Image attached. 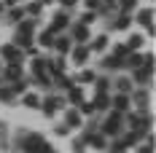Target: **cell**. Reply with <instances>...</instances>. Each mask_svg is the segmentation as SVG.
Returning a JSON list of instances; mask_svg holds the SVG:
<instances>
[{"instance_id": "obj_43", "label": "cell", "mask_w": 156, "mask_h": 153, "mask_svg": "<svg viewBox=\"0 0 156 153\" xmlns=\"http://www.w3.org/2000/svg\"><path fill=\"white\" fill-rule=\"evenodd\" d=\"M3 11H5V5H3V0H0V16H3Z\"/></svg>"}, {"instance_id": "obj_1", "label": "cell", "mask_w": 156, "mask_h": 153, "mask_svg": "<svg viewBox=\"0 0 156 153\" xmlns=\"http://www.w3.org/2000/svg\"><path fill=\"white\" fill-rule=\"evenodd\" d=\"M16 148H19L22 153H57L54 148H51V142H48L43 134L27 132V129L16 132Z\"/></svg>"}, {"instance_id": "obj_37", "label": "cell", "mask_w": 156, "mask_h": 153, "mask_svg": "<svg viewBox=\"0 0 156 153\" xmlns=\"http://www.w3.org/2000/svg\"><path fill=\"white\" fill-rule=\"evenodd\" d=\"M70 132H73V129H70L67 123H57V126H54V134H57V137H67Z\"/></svg>"}, {"instance_id": "obj_47", "label": "cell", "mask_w": 156, "mask_h": 153, "mask_svg": "<svg viewBox=\"0 0 156 153\" xmlns=\"http://www.w3.org/2000/svg\"><path fill=\"white\" fill-rule=\"evenodd\" d=\"M0 70H3V62H0Z\"/></svg>"}, {"instance_id": "obj_12", "label": "cell", "mask_w": 156, "mask_h": 153, "mask_svg": "<svg viewBox=\"0 0 156 153\" xmlns=\"http://www.w3.org/2000/svg\"><path fill=\"white\" fill-rule=\"evenodd\" d=\"M48 27L57 32V35H59V32H65L67 27H70V14H67L65 8H62V11H57V14L51 16V24H48Z\"/></svg>"}, {"instance_id": "obj_14", "label": "cell", "mask_w": 156, "mask_h": 153, "mask_svg": "<svg viewBox=\"0 0 156 153\" xmlns=\"http://www.w3.org/2000/svg\"><path fill=\"white\" fill-rule=\"evenodd\" d=\"M110 110H119V113H126V110H132L129 94H119V92H113V94H110Z\"/></svg>"}, {"instance_id": "obj_19", "label": "cell", "mask_w": 156, "mask_h": 153, "mask_svg": "<svg viewBox=\"0 0 156 153\" xmlns=\"http://www.w3.org/2000/svg\"><path fill=\"white\" fill-rule=\"evenodd\" d=\"M143 62H145V54H140V51H129L124 57V62H121V70H135V67H140Z\"/></svg>"}, {"instance_id": "obj_23", "label": "cell", "mask_w": 156, "mask_h": 153, "mask_svg": "<svg viewBox=\"0 0 156 153\" xmlns=\"http://www.w3.org/2000/svg\"><path fill=\"white\" fill-rule=\"evenodd\" d=\"M54 51H57V54H65V57H67V54H70V48H73V40H70V35H62V32H59V35H57V38H54Z\"/></svg>"}, {"instance_id": "obj_26", "label": "cell", "mask_w": 156, "mask_h": 153, "mask_svg": "<svg viewBox=\"0 0 156 153\" xmlns=\"http://www.w3.org/2000/svg\"><path fill=\"white\" fill-rule=\"evenodd\" d=\"M54 38H57V32L51 30V27L41 30V32H38V46H41V48H51V46H54Z\"/></svg>"}, {"instance_id": "obj_11", "label": "cell", "mask_w": 156, "mask_h": 153, "mask_svg": "<svg viewBox=\"0 0 156 153\" xmlns=\"http://www.w3.org/2000/svg\"><path fill=\"white\" fill-rule=\"evenodd\" d=\"M83 142H86V148H94V151H105V145H108V137L100 132V129H94L89 134H83Z\"/></svg>"}, {"instance_id": "obj_38", "label": "cell", "mask_w": 156, "mask_h": 153, "mask_svg": "<svg viewBox=\"0 0 156 153\" xmlns=\"http://www.w3.org/2000/svg\"><path fill=\"white\" fill-rule=\"evenodd\" d=\"M97 19H100V16H97V11H86V14L81 16V24H86V27H89V24H92V22H97Z\"/></svg>"}, {"instance_id": "obj_29", "label": "cell", "mask_w": 156, "mask_h": 153, "mask_svg": "<svg viewBox=\"0 0 156 153\" xmlns=\"http://www.w3.org/2000/svg\"><path fill=\"white\" fill-rule=\"evenodd\" d=\"M0 102H3V105H16V102H19V99H16V94L8 89V83H3V86H0Z\"/></svg>"}, {"instance_id": "obj_8", "label": "cell", "mask_w": 156, "mask_h": 153, "mask_svg": "<svg viewBox=\"0 0 156 153\" xmlns=\"http://www.w3.org/2000/svg\"><path fill=\"white\" fill-rule=\"evenodd\" d=\"M132 22H137L140 27L154 32V8H135L132 11Z\"/></svg>"}, {"instance_id": "obj_6", "label": "cell", "mask_w": 156, "mask_h": 153, "mask_svg": "<svg viewBox=\"0 0 156 153\" xmlns=\"http://www.w3.org/2000/svg\"><path fill=\"white\" fill-rule=\"evenodd\" d=\"M24 59H27V57H24V51L19 46H14V43L0 46V62H3V64H11V62H19V64H22Z\"/></svg>"}, {"instance_id": "obj_20", "label": "cell", "mask_w": 156, "mask_h": 153, "mask_svg": "<svg viewBox=\"0 0 156 153\" xmlns=\"http://www.w3.org/2000/svg\"><path fill=\"white\" fill-rule=\"evenodd\" d=\"M65 99H67V102H70L73 107H78V105H81V102L86 99V97H83V89H81V83H73V86H70V89L65 92Z\"/></svg>"}, {"instance_id": "obj_5", "label": "cell", "mask_w": 156, "mask_h": 153, "mask_svg": "<svg viewBox=\"0 0 156 153\" xmlns=\"http://www.w3.org/2000/svg\"><path fill=\"white\" fill-rule=\"evenodd\" d=\"M126 54H129V48H126L124 43H119L110 54H105V59H102V70H121V62H124Z\"/></svg>"}, {"instance_id": "obj_28", "label": "cell", "mask_w": 156, "mask_h": 153, "mask_svg": "<svg viewBox=\"0 0 156 153\" xmlns=\"http://www.w3.org/2000/svg\"><path fill=\"white\" fill-rule=\"evenodd\" d=\"M8 89H11V92H14L16 97H19V94H24L27 89H30V81L22 75V78H16V81H11V83H8Z\"/></svg>"}, {"instance_id": "obj_7", "label": "cell", "mask_w": 156, "mask_h": 153, "mask_svg": "<svg viewBox=\"0 0 156 153\" xmlns=\"http://www.w3.org/2000/svg\"><path fill=\"white\" fill-rule=\"evenodd\" d=\"M129 102H132V107H137V110H148L151 92H148L145 86H135V89L129 92Z\"/></svg>"}, {"instance_id": "obj_42", "label": "cell", "mask_w": 156, "mask_h": 153, "mask_svg": "<svg viewBox=\"0 0 156 153\" xmlns=\"http://www.w3.org/2000/svg\"><path fill=\"white\" fill-rule=\"evenodd\" d=\"M3 134H5V123L0 121V137H3Z\"/></svg>"}, {"instance_id": "obj_24", "label": "cell", "mask_w": 156, "mask_h": 153, "mask_svg": "<svg viewBox=\"0 0 156 153\" xmlns=\"http://www.w3.org/2000/svg\"><path fill=\"white\" fill-rule=\"evenodd\" d=\"M19 102L27 107V110H38V107H41V94H35V92L27 89L24 94H19Z\"/></svg>"}, {"instance_id": "obj_27", "label": "cell", "mask_w": 156, "mask_h": 153, "mask_svg": "<svg viewBox=\"0 0 156 153\" xmlns=\"http://www.w3.org/2000/svg\"><path fill=\"white\" fill-rule=\"evenodd\" d=\"M105 151H108V153H126L129 148H126V142L121 137H110L108 145H105Z\"/></svg>"}, {"instance_id": "obj_30", "label": "cell", "mask_w": 156, "mask_h": 153, "mask_svg": "<svg viewBox=\"0 0 156 153\" xmlns=\"http://www.w3.org/2000/svg\"><path fill=\"white\" fill-rule=\"evenodd\" d=\"M41 11H43V3H41V0H32V3L24 5V16H30V19H38Z\"/></svg>"}, {"instance_id": "obj_15", "label": "cell", "mask_w": 156, "mask_h": 153, "mask_svg": "<svg viewBox=\"0 0 156 153\" xmlns=\"http://www.w3.org/2000/svg\"><path fill=\"white\" fill-rule=\"evenodd\" d=\"M110 89L119 92V94H129L132 89H135V83H132V78H129V75H119L116 81H110Z\"/></svg>"}, {"instance_id": "obj_35", "label": "cell", "mask_w": 156, "mask_h": 153, "mask_svg": "<svg viewBox=\"0 0 156 153\" xmlns=\"http://www.w3.org/2000/svg\"><path fill=\"white\" fill-rule=\"evenodd\" d=\"M94 78H97V73H94V70H81V75L76 78V83H92Z\"/></svg>"}, {"instance_id": "obj_32", "label": "cell", "mask_w": 156, "mask_h": 153, "mask_svg": "<svg viewBox=\"0 0 156 153\" xmlns=\"http://www.w3.org/2000/svg\"><path fill=\"white\" fill-rule=\"evenodd\" d=\"M11 43H14V46H19L22 51H24V48H30L32 43H35V35H19V32H16V35H14V40H11Z\"/></svg>"}, {"instance_id": "obj_31", "label": "cell", "mask_w": 156, "mask_h": 153, "mask_svg": "<svg viewBox=\"0 0 156 153\" xmlns=\"http://www.w3.org/2000/svg\"><path fill=\"white\" fill-rule=\"evenodd\" d=\"M143 43H145V38H143V35H137V32H132V35L126 38V43H124V46L129 48V51H140Z\"/></svg>"}, {"instance_id": "obj_22", "label": "cell", "mask_w": 156, "mask_h": 153, "mask_svg": "<svg viewBox=\"0 0 156 153\" xmlns=\"http://www.w3.org/2000/svg\"><path fill=\"white\" fill-rule=\"evenodd\" d=\"M67 70V57L65 54H57L54 59L48 57V75H57V73H65Z\"/></svg>"}, {"instance_id": "obj_40", "label": "cell", "mask_w": 156, "mask_h": 153, "mask_svg": "<svg viewBox=\"0 0 156 153\" xmlns=\"http://www.w3.org/2000/svg\"><path fill=\"white\" fill-rule=\"evenodd\" d=\"M76 3H78V0H59V5H62L65 11H70V8H76Z\"/></svg>"}, {"instance_id": "obj_3", "label": "cell", "mask_w": 156, "mask_h": 153, "mask_svg": "<svg viewBox=\"0 0 156 153\" xmlns=\"http://www.w3.org/2000/svg\"><path fill=\"white\" fill-rule=\"evenodd\" d=\"M132 73V83L135 86H148L151 81H154V54H145V62H143L140 67H135V70H129Z\"/></svg>"}, {"instance_id": "obj_41", "label": "cell", "mask_w": 156, "mask_h": 153, "mask_svg": "<svg viewBox=\"0 0 156 153\" xmlns=\"http://www.w3.org/2000/svg\"><path fill=\"white\" fill-rule=\"evenodd\" d=\"M16 3H19V0H3V5H5V8H8V5H16Z\"/></svg>"}, {"instance_id": "obj_4", "label": "cell", "mask_w": 156, "mask_h": 153, "mask_svg": "<svg viewBox=\"0 0 156 153\" xmlns=\"http://www.w3.org/2000/svg\"><path fill=\"white\" fill-rule=\"evenodd\" d=\"M65 107H67V99L62 94H48V97H41V107L38 110H43V116H48V118H54Z\"/></svg>"}, {"instance_id": "obj_17", "label": "cell", "mask_w": 156, "mask_h": 153, "mask_svg": "<svg viewBox=\"0 0 156 153\" xmlns=\"http://www.w3.org/2000/svg\"><path fill=\"white\" fill-rule=\"evenodd\" d=\"M86 46H89V51H92V54H105V51H108V46H110V38L102 32V35H97L94 40H89Z\"/></svg>"}, {"instance_id": "obj_9", "label": "cell", "mask_w": 156, "mask_h": 153, "mask_svg": "<svg viewBox=\"0 0 156 153\" xmlns=\"http://www.w3.org/2000/svg\"><path fill=\"white\" fill-rule=\"evenodd\" d=\"M89 57H92V51H89L86 43H73V48H70V62H73L76 67H83Z\"/></svg>"}, {"instance_id": "obj_33", "label": "cell", "mask_w": 156, "mask_h": 153, "mask_svg": "<svg viewBox=\"0 0 156 153\" xmlns=\"http://www.w3.org/2000/svg\"><path fill=\"white\" fill-rule=\"evenodd\" d=\"M94 83V92H102V94H110V78L108 75H97L92 81Z\"/></svg>"}, {"instance_id": "obj_45", "label": "cell", "mask_w": 156, "mask_h": 153, "mask_svg": "<svg viewBox=\"0 0 156 153\" xmlns=\"http://www.w3.org/2000/svg\"><path fill=\"white\" fill-rule=\"evenodd\" d=\"M41 3H43V5H46V3H51V0H41Z\"/></svg>"}, {"instance_id": "obj_46", "label": "cell", "mask_w": 156, "mask_h": 153, "mask_svg": "<svg viewBox=\"0 0 156 153\" xmlns=\"http://www.w3.org/2000/svg\"><path fill=\"white\" fill-rule=\"evenodd\" d=\"M3 83H5V81H3V78H0V86H3Z\"/></svg>"}, {"instance_id": "obj_2", "label": "cell", "mask_w": 156, "mask_h": 153, "mask_svg": "<svg viewBox=\"0 0 156 153\" xmlns=\"http://www.w3.org/2000/svg\"><path fill=\"white\" fill-rule=\"evenodd\" d=\"M100 126V132L105 134V137H121L126 132V123H124V113H119V110H105V118L102 121H97Z\"/></svg>"}, {"instance_id": "obj_44", "label": "cell", "mask_w": 156, "mask_h": 153, "mask_svg": "<svg viewBox=\"0 0 156 153\" xmlns=\"http://www.w3.org/2000/svg\"><path fill=\"white\" fill-rule=\"evenodd\" d=\"M102 3H116V0H102Z\"/></svg>"}, {"instance_id": "obj_16", "label": "cell", "mask_w": 156, "mask_h": 153, "mask_svg": "<svg viewBox=\"0 0 156 153\" xmlns=\"http://www.w3.org/2000/svg\"><path fill=\"white\" fill-rule=\"evenodd\" d=\"M132 27V14H126V11H119V16L110 22V30H116V32H124Z\"/></svg>"}, {"instance_id": "obj_10", "label": "cell", "mask_w": 156, "mask_h": 153, "mask_svg": "<svg viewBox=\"0 0 156 153\" xmlns=\"http://www.w3.org/2000/svg\"><path fill=\"white\" fill-rule=\"evenodd\" d=\"M67 30H70L67 35H70V40H73V43H89V38H92V35H89V27H86V24H81V22L70 24Z\"/></svg>"}, {"instance_id": "obj_39", "label": "cell", "mask_w": 156, "mask_h": 153, "mask_svg": "<svg viewBox=\"0 0 156 153\" xmlns=\"http://www.w3.org/2000/svg\"><path fill=\"white\" fill-rule=\"evenodd\" d=\"M83 3H86V11H97L102 0H83Z\"/></svg>"}, {"instance_id": "obj_18", "label": "cell", "mask_w": 156, "mask_h": 153, "mask_svg": "<svg viewBox=\"0 0 156 153\" xmlns=\"http://www.w3.org/2000/svg\"><path fill=\"white\" fill-rule=\"evenodd\" d=\"M65 123L70 129H81L83 126V116L78 113V107H65Z\"/></svg>"}, {"instance_id": "obj_34", "label": "cell", "mask_w": 156, "mask_h": 153, "mask_svg": "<svg viewBox=\"0 0 156 153\" xmlns=\"http://www.w3.org/2000/svg\"><path fill=\"white\" fill-rule=\"evenodd\" d=\"M137 8V0H116V11H126V14H132Z\"/></svg>"}, {"instance_id": "obj_13", "label": "cell", "mask_w": 156, "mask_h": 153, "mask_svg": "<svg viewBox=\"0 0 156 153\" xmlns=\"http://www.w3.org/2000/svg\"><path fill=\"white\" fill-rule=\"evenodd\" d=\"M24 75V70H22V64L19 62H11V64H3V70H0V78L5 81V83H11V81H16V78Z\"/></svg>"}, {"instance_id": "obj_36", "label": "cell", "mask_w": 156, "mask_h": 153, "mask_svg": "<svg viewBox=\"0 0 156 153\" xmlns=\"http://www.w3.org/2000/svg\"><path fill=\"white\" fill-rule=\"evenodd\" d=\"M70 151H73V153H86V142H83V137L73 140V142H70Z\"/></svg>"}, {"instance_id": "obj_25", "label": "cell", "mask_w": 156, "mask_h": 153, "mask_svg": "<svg viewBox=\"0 0 156 153\" xmlns=\"http://www.w3.org/2000/svg\"><path fill=\"white\" fill-rule=\"evenodd\" d=\"M73 83H76V78H67L65 73H57V75H51V86H57L59 92H67Z\"/></svg>"}, {"instance_id": "obj_21", "label": "cell", "mask_w": 156, "mask_h": 153, "mask_svg": "<svg viewBox=\"0 0 156 153\" xmlns=\"http://www.w3.org/2000/svg\"><path fill=\"white\" fill-rule=\"evenodd\" d=\"M92 107H94V113H97V116H100V113H105V110H110V94H102V92H94Z\"/></svg>"}]
</instances>
